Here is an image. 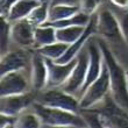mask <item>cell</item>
<instances>
[{
	"mask_svg": "<svg viewBox=\"0 0 128 128\" xmlns=\"http://www.w3.org/2000/svg\"><path fill=\"white\" fill-rule=\"evenodd\" d=\"M104 55V61L107 66L111 82V97L121 107L128 111V72L116 60L112 50L104 40L98 41Z\"/></svg>",
	"mask_w": 128,
	"mask_h": 128,
	"instance_id": "cell-1",
	"label": "cell"
},
{
	"mask_svg": "<svg viewBox=\"0 0 128 128\" xmlns=\"http://www.w3.org/2000/svg\"><path fill=\"white\" fill-rule=\"evenodd\" d=\"M32 108L38 114L42 121V127H88V124L80 113L50 107L38 101H35Z\"/></svg>",
	"mask_w": 128,
	"mask_h": 128,
	"instance_id": "cell-2",
	"label": "cell"
},
{
	"mask_svg": "<svg viewBox=\"0 0 128 128\" xmlns=\"http://www.w3.org/2000/svg\"><path fill=\"white\" fill-rule=\"evenodd\" d=\"M97 35L112 43L125 42L120 19L110 8L104 6L97 13Z\"/></svg>",
	"mask_w": 128,
	"mask_h": 128,
	"instance_id": "cell-3",
	"label": "cell"
},
{
	"mask_svg": "<svg viewBox=\"0 0 128 128\" xmlns=\"http://www.w3.org/2000/svg\"><path fill=\"white\" fill-rule=\"evenodd\" d=\"M41 96L38 98V102L50 107L60 108L64 111L80 113L82 106L79 98L66 92L62 88H49L40 92Z\"/></svg>",
	"mask_w": 128,
	"mask_h": 128,
	"instance_id": "cell-4",
	"label": "cell"
},
{
	"mask_svg": "<svg viewBox=\"0 0 128 128\" xmlns=\"http://www.w3.org/2000/svg\"><path fill=\"white\" fill-rule=\"evenodd\" d=\"M105 62V61H104ZM108 96H111V82L110 74L106 64H104V69L100 76L96 79L92 84H90L85 91L82 93L80 100L82 108H90L104 101Z\"/></svg>",
	"mask_w": 128,
	"mask_h": 128,
	"instance_id": "cell-5",
	"label": "cell"
},
{
	"mask_svg": "<svg viewBox=\"0 0 128 128\" xmlns=\"http://www.w3.org/2000/svg\"><path fill=\"white\" fill-rule=\"evenodd\" d=\"M93 108L100 114L102 127H128V111L116 104L111 96Z\"/></svg>",
	"mask_w": 128,
	"mask_h": 128,
	"instance_id": "cell-6",
	"label": "cell"
},
{
	"mask_svg": "<svg viewBox=\"0 0 128 128\" xmlns=\"http://www.w3.org/2000/svg\"><path fill=\"white\" fill-rule=\"evenodd\" d=\"M88 52L86 47L78 54L77 60H76V65L74 70L69 76L65 84L62 86L66 92L76 97H80L83 88L85 85L86 76H88Z\"/></svg>",
	"mask_w": 128,
	"mask_h": 128,
	"instance_id": "cell-7",
	"label": "cell"
},
{
	"mask_svg": "<svg viewBox=\"0 0 128 128\" xmlns=\"http://www.w3.org/2000/svg\"><path fill=\"white\" fill-rule=\"evenodd\" d=\"M33 90L30 74L28 76L26 70L14 71L0 76V96L21 94Z\"/></svg>",
	"mask_w": 128,
	"mask_h": 128,
	"instance_id": "cell-8",
	"label": "cell"
},
{
	"mask_svg": "<svg viewBox=\"0 0 128 128\" xmlns=\"http://www.w3.org/2000/svg\"><path fill=\"white\" fill-rule=\"evenodd\" d=\"M36 91L26 92L21 94L13 96H5L1 97L0 100V113L1 114H10V115H20L24 111H27L34 105L36 101Z\"/></svg>",
	"mask_w": 128,
	"mask_h": 128,
	"instance_id": "cell-9",
	"label": "cell"
},
{
	"mask_svg": "<svg viewBox=\"0 0 128 128\" xmlns=\"http://www.w3.org/2000/svg\"><path fill=\"white\" fill-rule=\"evenodd\" d=\"M32 56H28L24 48L8 50L0 57V76L14 71L27 70L30 68Z\"/></svg>",
	"mask_w": 128,
	"mask_h": 128,
	"instance_id": "cell-10",
	"label": "cell"
},
{
	"mask_svg": "<svg viewBox=\"0 0 128 128\" xmlns=\"http://www.w3.org/2000/svg\"><path fill=\"white\" fill-rule=\"evenodd\" d=\"M76 60L77 57L66 63H62L58 61H52L49 58H46L48 65V85L49 88H62L65 82L68 80L69 76L71 74L76 65Z\"/></svg>",
	"mask_w": 128,
	"mask_h": 128,
	"instance_id": "cell-11",
	"label": "cell"
},
{
	"mask_svg": "<svg viewBox=\"0 0 128 128\" xmlns=\"http://www.w3.org/2000/svg\"><path fill=\"white\" fill-rule=\"evenodd\" d=\"M29 74L33 90L36 92H42L47 88L48 85V65L46 57L36 50L35 54L32 55Z\"/></svg>",
	"mask_w": 128,
	"mask_h": 128,
	"instance_id": "cell-12",
	"label": "cell"
},
{
	"mask_svg": "<svg viewBox=\"0 0 128 128\" xmlns=\"http://www.w3.org/2000/svg\"><path fill=\"white\" fill-rule=\"evenodd\" d=\"M35 29H36V26H34L28 19L13 22L10 28L12 40L20 48H24V49L34 48Z\"/></svg>",
	"mask_w": 128,
	"mask_h": 128,
	"instance_id": "cell-13",
	"label": "cell"
},
{
	"mask_svg": "<svg viewBox=\"0 0 128 128\" xmlns=\"http://www.w3.org/2000/svg\"><path fill=\"white\" fill-rule=\"evenodd\" d=\"M42 1H44V0H15L8 8L7 13L5 15H1V16H5L12 24L16 22V21L24 20V19H27L29 16V14Z\"/></svg>",
	"mask_w": 128,
	"mask_h": 128,
	"instance_id": "cell-14",
	"label": "cell"
},
{
	"mask_svg": "<svg viewBox=\"0 0 128 128\" xmlns=\"http://www.w3.org/2000/svg\"><path fill=\"white\" fill-rule=\"evenodd\" d=\"M56 41H57V35H56V28L54 26L46 22V24L36 27L34 49H40L44 46L54 43Z\"/></svg>",
	"mask_w": 128,
	"mask_h": 128,
	"instance_id": "cell-15",
	"label": "cell"
},
{
	"mask_svg": "<svg viewBox=\"0 0 128 128\" xmlns=\"http://www.w3.org/2000/svg\"><path fill=\"white\" fill-rule=\"evenodd\" d=\"M78 10H80L79 5H70V4H50L49 7V20L48 22L64 20L72 16Z\"/></svg>",
	"mask_w": 128,
	"mask_h": 128,
	"instance_id": "cell-16",
	"label": "cell"
},
{
	"mask_svg": "<svg viewBox=\"0 0 128 128\" xmlns=\"http://www.w3.org/2000/svg\"><path fill=\"white\" fill-rule=\"evenodd\" d=\"M85 29H86V26L85 27H82V26H69V27L56 28L57 41H61L63 43H66L70 46L74 42H76L84 34Z\"/></svg>",
	"mask_w": 128,
	"mask_h": 128,
	"instance_id": "cell-17",
	"label": "cell"
},
{
	"mask_svg": "<svg viewBox=\"0 0 128 128\" xmlns=\"http://www.w3.org/2000/svg\"><path fill=\"white\" fill-rule=\"evenodd\" d=\"M68 48H69V44L63 43L61 41H56L54 43L44 46V47L40 48V49H36V50L38 51L43 57L52 60V61H58V60H61L62 56L65 54V51H66Z\"/></svg>",
	"mask_w": 128,
	"mask_h": 128,
	"instance_id": "cell-18",
	"label": "cell"
},
{
	"mask_svg": "<svg viewBox=\"0 0 128 128\" xmlns=\"http://www.w3.org/2000/svg\"><path fill=\"white\" fill-rule=\"evenodd\" d=\"M42 127L40 116L33 108H29L20 115H18L15 128H38Z\"/></svg>",
	"mask_w": 128,
	"mask_h": 128,
	"instance_id": "cell-19",
	"label": "cell"
},
{
	"mask_svg": "<svg viewBox=\"0 0 128 128\" xmlns=\"http://www.w3.org/2000/svg\"><path fill=\"white\" fill-rule=\"evenodd\" d=\"M49 7H50V1L44 0L29 14L27 19L36 27L46 24L49 20Z\"/></svg>",
	"mask_w": 128,
	"mask_h": 128,
	"instance_id": "cell-20",
	"label": "cell"
},
{
	"mask_svg": "<svg viewBox=\"0 0 128 128\" xmlns=\"http://www.w3.org/2000/svg\"><path fill=\"white\" fill-rule=\"evenodd\" d=\"M10 28H12V22H10L5 16H1V27H0V51H1V55H4L10 50V42H13Z\"/></svg>",
	"mask_w": 128,
	"mask_h": 128,
	"instance_id": "cell-21",
	"label": "cell"
},
{
	"mask_svg": "<svg viewBox=\"0 0 128 128\" xmlns=\"http://www.w3.org/2000/svg\"><path fill=\"white\" fill-rule=\"evenodd\" d=\"M105 0H79V8L88 15H94L104 5Z\"/></svg>",
	"mask_w": 128,
	"mask_h": 128,
	"instance_id": "cell-22",
	"label": "cell"
},
{
	"mask_svg": "<svg viewBox=\"0 0 128 128\" xmlns=\"http://www.w3.org/2000/svg\"><path fill=\"white\" fill-rule=\"evenodd\" d=\"M16 118H18V116H15V115L1 114V113H0V126H1V128L15 127V124H16Z\"/></svg>",
	"mask_w": 128,
	"mask_h": 128,
	"instance_id": "cell-23",
	"label": "cell"
},
{
	"mask_svg": "<svg viewBox=\"0 0 128 128\" xmlns=\"http://www.w3.org/2000/svg\"><path fill=\"white\" fill-rule=\"evenodd\" d=\"M122 28V34H124V38H125V43L128 44V13H126L122 19H120Z\"/></svg>",
	"mask_w": 128,
	"mask_h": 128,
	"instance_id": "cell-24",
	"label": "cell"
},
{
	"mask_svg": "<svg viewBox=\"0 0 128 128\" xmlns=\"http://www.w3.org/2000/svg\"><path fill=\"white\" fill-rule=\"evenodd\" d=\"M112 6L121 10H128V0H110Z\"/></svg>",
	"mask_w": 128,
	"mask_h": 128,
	"instance_id": "cell-25",
	"label": "cell"
},
{
	"mask_svg": "<svg viewBox=\"0 0 128 128\" xmlns=\"http://www.w3.org/2000/svg\"><path fill=\"white\" fill-rule=\"evenodd\" d=\"M50 4H70V5H79V0H50Z\"/></svg>",
	"mask_w": 128,
	"mask_h": 128,
	"instance_id": "cell-26",
	"label": "cell"
}]
</instances>
